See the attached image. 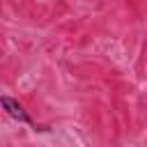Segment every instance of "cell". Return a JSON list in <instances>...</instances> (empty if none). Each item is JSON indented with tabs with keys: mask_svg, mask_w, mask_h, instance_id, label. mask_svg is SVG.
I'll use <instances>...</instances> for the list:
<instances>
[{
	"mask_svg": "<svg viewBox=\"0 0 147 147\" xmlns=\"http://www.w3.org/2000/svg\"><path fill=\"white\" fill-rule=\"evenodd\" d=\"M0 106H2V110L11 117V119H16V122H21V124H28V126H34V122H32V117H30V113L14 99V96H0Z\"/></svg>",
	"mask_w": 147,
	"mask_h": 147,
	"instance_id": "obj_1",
	"label": "cell"
}]
</instances>
